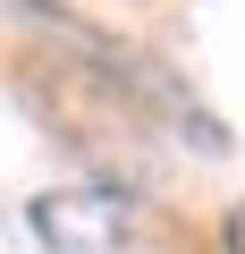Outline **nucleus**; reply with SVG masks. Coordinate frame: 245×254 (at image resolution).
Wrapping results in <instances>:
<instances>
[{
    "label": "nucleus",
    "instance_id": "f257e3e1",
    "mask_svg": "<svg viewBox=\"0 0 245 254\" xmlns=\"http://www.w3.org/2000/svg\"><path fill=\"white\" fill-rule=\"evenodd\" d=\"M34 237L51 254H203L169 212L118 187H51L34 195Z\"/></svg>",
    "mask_w": 245,
    "mask_h": 254
}]
</instances>
